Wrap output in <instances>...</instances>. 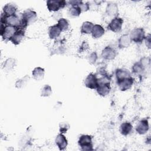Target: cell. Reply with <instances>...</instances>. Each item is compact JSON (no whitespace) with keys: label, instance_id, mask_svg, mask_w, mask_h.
<instances>
[{"label":"cell","instance_id":"19","mask_svg":"<svg viewBox=\"0 0 151 151\" xmlns=\"http://www.w3.org/2000/svg\"><path fill=\"white\" fill-rule=\"evenodd\" d=\"M62 30L59 27V26L57 25H52L49 28L48 30V35L51 39H55L58 37L61 33Z\"/></svg>","mask_w":151,"mask_h":151},{"label":"cell","instance_id":"32","mask_svg":"<svg viewBox=\"0 0 151 151\" xmlns=\"http://www.w3.org/2000/svg\"><path fill=\"white\" fill-rule=\"evenodd\" d=\"M81 10V12L83 11H88V9H90V6H89V2H85L84 3L83 2H82V3L78 6Z\"/></svg>","mask_w":151,"mask_h":151},{"label":"cell","instance_id":"30","mask_svg":"<svg viewBox=\"0 0 151 151\" xmlns=\"http://www.w3.org/2000/svg\"><path fill=\"white\" fill-rule=\"evenodd\" d=\"M97 60V55L96 52H92L88 57V61L90 64H94Z\"/></svg>","mask_w":151,"mask_h":151},{"label":"cell","instance_id":"23","mask_svg":"<svg viewBox=\"0 0 151 151\" xmlns=\"http://www.w3.org/2000/svg\"><path fill=\"white\" fill-rule=\"evenodd\" d=\"M16 65V60L13 58H8L4 63L3 69L6 71H11Z\"/></svg>","mask_w":151,"mask_h":151},{"label":"cell","instance_id":"15","mask_svg":"<svg viewBox=\"0 0 151 151\" xmlns=\"http://www.w3.org/2000/svg\"><path fill=\"white\" fill-rule=\"evenodd\" d=\"M55 142V144L58 147L60 150H64L68 145L67 139L65 138V136L63 135L62 133L59 134L57 136Z\"/></svg>","mask_w":151,"mask_h":151},{"label":"cell","instance_id":"28","mask_svg":"<svg viewBox=\"0 0 151 151\" xmlns=\"http://www.w3.org/2000/svg\"><path fill=\"white\" fill-rule=\"evenodd\" d=\"M52 93V88L50 86L46 84L45 85L41 90V96L42 97L50 96Z\"/></svg>","mask_w":151,"mask_h":151},{"label":"cell","instance_id":"25","mask_svg":"<svg viewBox=\"0 0 151 151\" xmlns=\"http://www.w3.org/2000/svg\"><path fill=\"white\" fill-rule=\"evenodd\" d=\"M146 69L145 67L143 65L142 63L140 61L139 62L136 63L132 67V71L134 73L140 74L144 72Z\"/></svg>","mask_w":151,"mask_h":151},{"label":"cell","instance_id":"2","mask_svg":"<svg viewBox=\"0 0 151 151\" xmlns=\"http://www.w3.org/2000/svg\"><path fill=\"white\" fill-rule=\"evenodd\" d=\"M37 19V13L31 9L25 10L21 17V27L25 28L28 25L34 23Z\"/></svg>","mask_w":151,"mask_h":151},{"label":"cell","instance_id":"13","mask_svg":"<svg viewBox=\"0 0 151 151\" xmlns=\"http://www.w3.org/2000/svg\"><path fill=\"white\" fill-rule=\"evenodd\" d=\"M149 130V123L146 119H143L139 122L136 127V130L140 134H145Z\"/></svg>","mask_w":151,"mask_h":151},{"label":"cell","instance_id":"8","mask_svg":"<svg viewBox=\"0 0 151 151\" xmlns=\"http://www.w3.org/2000/svg\"><path fill=\"white\" fill-rule=\"evenodd\" d=\"M123 23V20L120 17H115L111 19L107 26V29L114 32H117L121 30L122 25Z\"/></svg>","mask_w":151,"mask_h":151},{"label":"cell","instance_id":"7","mask_svg":"<svg viewBox=\"0 0 151 151\" xmlns=\"http://www.w3.org/2000/svg\"><path fill=\"white\" fill-rule=\"evenodd\" d=\"M67 5L65 1L49 0L47 1V6L50 11L56 12L61 8H63Z\"/></svg>","mask_w":151,"mask_h":151},{"label":"cell","instance_id":"10","mask_svg":"<svg viewBox=\"0 0 151 151\" xmlns=\"http://www.w3.org/2000/svg\"><path fill=\"white\" fill-rule=\"evenodd\" d=\"M25 28L19 27L17 28L16 31L14 35L11 37L9 41H11L12 44L15 45L19 44L23 40L25 35Z\"/></svg>","mask_w":151,"mask_h":151},{"label":"cell","instance_id":"11","mask_svg":"<svg viewBox=\"0 0 151 151\" xmlns=\"http://www.w3.org/2000/svg\"><path fill=\"white\" fill-rule=\"evenodd\" d=\"M116 50L110 47H105L101 52V57L106 60H112L116 56Z\"/></svg>","mask_w":151,"mask_h":151},{"label":"cell","instance_id":"17","mask_svg":"<svg viewBox=\"0 0 151 151\" xmlns=\"http://www.w3.org/2000/svg\"><path fill=\"white\" fill-rule=\"evenodd\" d=\"M17 10V6L12 3L7 4L3 8V14L6 16H11L15 15Z\"/></svg>","mask_w":151,"mask_h":151},{"label":"cell","instance_id":"31","mask_svg":"<svg viewBox=\"0 0 151 151\" xmlns=\"http://www.w3.org/2000/svg\"><path fill=\"white\" fill-rule=\"evenodd\" d=\"M70 126L67 123H63L60 124V132L61 133H65L69 129Z\"/></svg>","mask_w":151,"mask_h":151},{"label":"cell","instance_id":"1","mask_svg":"<svg viewBox=\"0 0 151 151\" xmlns=\"http://www.w3.org/2000/svg\"><path fill=\"white\" fill-rule=\"evenodd\" d=\"M96 90L97 93L103 97L109 94L111 90L110 80L107 76L104 74L102 77L98 78V86Z\"/></svg>","mask_w":151,"mask_h":151},{"label":"cell","instance_id":"12","mask_svg":"<svg viewBox=\"0 0 151 151\" xmlns=\"http://www.w3.org/2000/svg\"><path fill=\"white\" fill-rule=\"evenodd\" d=\"M119 89L121 91H126L131 88L133 84V78L132 77L126 78L120 81H117Z\"/></svg>","mask_w":151,"mask_h":151},{"label":"cell","instance_id":"18","mask_svg":"<svg viewBox=\"0 0 151 151\" xmlns=\"http://www.w3.org/2000/svg\"><path fill=\"white\" fill-rule=\"evenodd\" d=\"M105 32V30L103 27L99 24L94 25L93 29L91 31V35L94 38H99L102 37Z\"/></svg>","mask_w":151,"mask_h":151},{"label":"cell","instance_id":"21","mask_svg":"<svg viewBox=\"0 0 151 151\" xmlns=\"http://www.w3.org/2000/svg\"><path fill=\"white\" fill-rule=\"evenodd\" d=\"M116 77L117 81H119L126 78L130 77H131V76L129 70L124 68H120L116 70Z\"/></svg>","mask_w":151,"mask_h":151},{"label":"cell","instance_id":"9","mask_svg":"<svg viewBox=\"0 0 151 151\" xmlns=\"http://www.w3.org/2000/svg\"><path fill=\"white\" fill-rule=\"evenodd\" d=\"M84 85L88 88L96 89L98 86V78L96 75L93 73L89 74L85 79Z\"/></svg>","mask_w":151,"mask_h":151},{"label":"cell","instance_id":"26","mask_svg":"<svg viewBox=\"0 0 151 151\" xmlns=\"http://www.w3.org/2000/svg\"><path fill=\"white\" fill-rule=\"evenodd\" d=\"M81 12V10L78 6H73L68 10V15L71 17H77Z\"/></svg>","mask_w":151,"mask_h":151},{"label":"cell","instance_id":"34","mask_svg":"<svg viewBox=\"0 0 151 151\" xmlns=\"http://www.w3.org/2000/svg\"><path fill=\"white\" fill-rule=\"evenodd\" d=\"M88 48V44H87L86 42L84 41V42L82 43L81 47H80V50L81 51H84V50L86 51Z\"/></svg>","mask_w":151,"mask_h":151},{"label":"cell","instance_id":"3","mask_svg":"<svg viewBox=\"0 0 151 151\" xmlns=\"http://www.w3.org/2000/svg\"><path fill=\"white\" fill-rule=\"evenodd\" d=\"M1 22V24H5V25L12 26L17 28L21 25V18H19L16 14L11 16H6L2 14Z\"/></svg>","mask_w":151,"mask_h":151},{"label":"cell","instance_id":"20","mask_svg":"<svg viewBox=\"0 0 151 151\" xmlns=\"http://www.w3.org/2000/svg\"><path fill=\"white\" fill-rule=\"evenodd\" d=\"M44 74H45L44 69L40 67L35 68L32 72V76L33 78L37 81H40L42 79H43Z\"/></svg>","mask_w":151,"mask_h":151},{"label":"cell","instance_id":"27","mask_svg":"<svg viewBox=\"0 0 151 151\" xmlns=\"http://www.w3.org/2000/svg\"><path fill=\"white\" fill-rule=\"evenodd\" d=\"M29 80V77L28 76H25L24 77L18 79L15 83V87L17 88H23L28 83Z\"/></svg>","mask_w":151,"mask_h":151},{"label":"cell","instance_id":"14","mask_svg":"<svg viewBox=\"0 0 151 151\" xmlns=\"http://www.w3.org/2000/svg\"><path fill=\"white\" fill-rule=\"evenodd\" d=\"M119 13L118 6L115 3H109L107 4L106 8V14L110 17H117Z\"/></svg>","mask_w":151,"mask_h":151},{"label":"cell","instance_id":"35","mask_svg":"<svg viewBox=\"0 0 151 151\" xmlns=\"http://www.w3.org/2000/svg\"><path fill=\"white\" fill-rule=\"evenodd\" d=\"M146 45L148 47V48H150V35H148L147 37H145V38Z\"/></svg>","mask_w":151,"mask_h":151},{"label":"cell","instance_id":"22","mask_svg":"<svg viewBox=\"0 0 151 151\" xmlns=\"http://www.w3.org/2000/svg\"><path fill=\"white\" fill-rule=\"evenodd\" d=\"M133 130V126L129 122H124L120 126V132L123 136L129 134Z\"/></svg>","mask_w":151,"mask_h":151},{"label":"cell","instance_id":"16","mask_svg":"<svg viewBox=\"0 0 151 151\" xmlns=\"http://www.w3.org/2000/svg\"><path fill=\"white\" fill-rule=\"evenodd\" d=\"M131 42L130 36L127 34H124L120 37L118 41V47L120 49L127 48L130 45Z\"/></svg>","mask_w":151,"mask_h":151},{"label":"cell","instance_id":"5","mask_svg":"<svg viewBox=\"0 0 151 151\" xmlns=\"http://www.w3.org/2000/svg\"><path fill=\"white\" fill-rule=\"evenodd\" d=\"M16 29L17 28L15 27L9 25H5L4 24H1L0 29L1 35L2 36L4 40H10L11 37L15 34Z\"/></svg>","mask_w":151,"mask_h":151},{"label":"cell","instance_id":"29","mask_svg":"<svg viewBox=\"0 0 151 151\" xmlns=\"http://www.w3.org/2000/svg\"><path fill=\"white\" fill-rule=\"evenodd\" d=\"M57 25L59 26V27L61 29L62 31H66L68 29V27H69V23L67 19L65 18H60L58 21V24Z\"/></svg>","mask_w":151,"mask_h":151},{"label":"cell","instance_id":"33","mask_svg":"<svg viewBox=\"0 0 151 151\" xmlns=\"http://www.w3.org/2000/svg\"><path fill=\"white\" fill-rule=\"evenodd\" d=\"M83 1H78V0H76V1H70L68 2V4L71 5V6H79L81 3H82Z\"/></svg>","mask_w":151,"mask_h":151},{"label":"cell","instance_id":"24","mask_svg":"<svg viewBox=\"0 0 151 151\" xmlns=\"http://www.w3.org/2000/svg\"><path fill=\"white\" fill-rule=\"evenodd\" d=\"M94 27V24L89 21L84 22L81 27V32L82 34H88L91 33V31Z\"/></svg>","mask_w":151,"mask_h":151},{"label":"cell","instance_id":"6","mask_svg":"<svg viewBox=\"0 0 151 151\" xmlns=\"http://www.w3.org/2000/svg\"><path fill=\"white\" fill-rule=\"evenodd\" d=\"M129 36L132 41L141 43L145 38V32L142 28H136L131 31Z\"/></svg>","mask_w":151,"mask_h":151},{"label":"cell","instance_id":"4","mask_svg":"<svg viewBox=\"0 0 151 151\" xmlns=\"http://www.w3.org/2000/svg\"><path fill=\"white\" fill-rule=\"evenodd\" d=\"M78 145L83 150H93L92 137L90 135H81L78 141Z\"/></svg>","mask_w":151,"mask_h":151}]
</instances>
